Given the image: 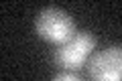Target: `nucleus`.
<instances>
[{
	"label": "nucleus",
	"mask_w": 122,
	"mask_h": 81,
	"mask_svg": "<svg viewBox=\"0 0 122 81\" xmlns=\"http://www.w3.org/2000/svg\"><path fill=\"white\" fill-rule=\"evenodd\" d=\"M94 49H96V37L87 30H75L67 41L57 45L53 59L63 71L73 73L87 63Z\"/></svg>",
	"instance_id": "obj_1"
},
{
	"label": "nucleus",
	"mask_w": 122,
	"mask_h": 81,
	"mask_svg": "<svg viewBox=\"0 0 122 81\" xmlns=\"http://www.w3.org/2000/svg\"><path fill=\"white\" fill-rule=\"evenodd\" d=\"M35 30L41 38L59 45L75 33V22L69 12L57 8V6H47L37 14Z\"/></svg>",
	"instance_id": "obj_2"
},
{
	"label": "nucleus",
	"mask_w": 122,
	"mask_h": 81,
	"mask_svg": "<svg viewBox=\"0 0 122 81\" xmlns=\"http://www.w3.org/2000/svg\"><path fill=\"white\" fill-rule=\"evenodd\" d=\"M92 81H122V47L114 45L90 59Z\"/></svg>",
	"instance_id": "obj_3"
},
{
	"label": "nucleus",
	"mask_w": 122,
	"mask_h": 81,
	"mask_svg": "<svg viewBox=\"0 0 122 81\" xmlns=\"http://www.w3.org/2000/svg\"><path fill=\"white\" fill-rule=\"evenodd\" d=\"M51 81H81L77 75H73L71 71H63V73H59V75H55Z\"/></svg>",
	"instance_id": "obj_4"
}]
</instances>
